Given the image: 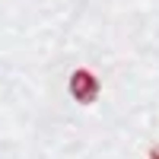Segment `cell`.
Listing matches in <instances>:
<instances>
[{
    "instance_id": "obj_1",
    "label": "cell",
    "mask_w": 159,
    "mask_h": 159,
    "mask_svg": "<svg viewBox=\"0 0 159 159\" xmlns=\"http://www.w3.org/2000/svg\"><path fill=\"white\" fill-rule=\"evenodd\" d=\"M70 92H73V99L83 102V105L96 102V99H99V80H96V73H92V70H73V76H70Z\"/></svg>"
},
{
    "instance_id": "obj_2",
    "label": "cell",
    "mask_w": 159,
    "mask_h": 159,
    "mask_svg": "<svg viewBox=\"0 0 159 159\" xmlns=\"http://www.w3.org/2000/svg\"><path fill=\"white\" fill-rule=\"evenodd\" d=\"M150 159H159V150H153V153H150Z\"/></svg>"
}]
</instances>
